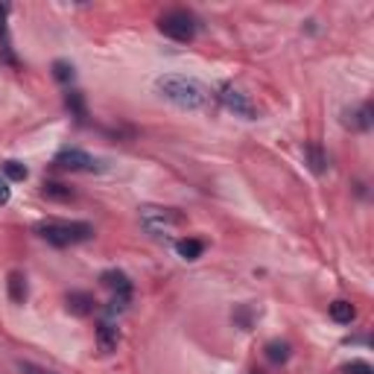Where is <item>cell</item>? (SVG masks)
Here are the masks:
<instances>
[{"instance_id": "cell-12", "label": "cell", "mask_w": 374, "mask_h": 374, "mask_svg": "<svg viewBox=\"0 0 374 374\" xmlns=\"http://www.w3.org/2000/svg\"><path fill=\"white\" fill-rule=\"evenodd\" d=\"M175 252H178V257H182V260H196L205 252V243L202 240H193V237H185V240L175 243Z\"/></svg>"}, {"instance_id": "cell-20", "label": "cell", "mask_w": 374, "mask_h": 374, "mask_svg": "<svg viewBox=\"0 0 374 374\" xmlns=\"http://www.w3.org/2000/svg\"><path fill=\"white\" fill-rule=\"evenodd\" d=\"M339 371H343V374H374V368L366 360H351V363H345Z\"/></svg>"}, {"instance_id": "cell-18", "label": "cell", "mask_w": 374, "mask_h": 374, "mask_svg": "<svg viewBox=\"0 0 374 374\" xmlns=\"http://www.w3.org/2000/svg\"><path fill=\"white\" fill-rule=\"evenodd\" d=\"M0 170H3V175L9 178V182H24V178L29 175V170L21 164V161H3Z\"/></svg>"}, {"instance_id": "cell-3", "label": "cell", "mask_w": 374, "mask_h": 374, "mask_svg": "<svg viewBox=\"0 0 374 374\" xmlns=\"http://www.w3.org/2000/svg\"><path fill=\"white\" fill-rule=\"evenodd\" d=\"M158 29L164 32L167 38L187 44V41H193V36H196V21H193V15L185 12V9H170L158 18Z\"/></svg>"}, {"instance_id": "cell-5", "label": "cell", "mask_w": 374, "mask_h": 374, "mask_svg": "<svg viewBox=\"0 0 374 374\" xmlns=\"http://www.w3.org/2000/svg\"><path fill=\"white\" fill-rule=\"evenodd\" d=\"M56 167L71 170V173H100L103 161L88 155V152H82V150H62L56 155Z\"/></svg>"}, {"instance_id": "cell-21", "label": "cell", "mask_w": 374, "mask_h": 374, "mask_svg": "<svg viewBox=\"0 0 374 374\" xmlns=\"http://www.w3.org/2000/svg\"><path fill=\"white\" fill-rule=\"evenodd\" d=\"M12 199V187H9V178L0 173V205H6Z\"/></svg>"}, {"instance_id": "cell-15", "label": "cell", "mask_w": 374, "mask_h": 374, "mask_svg": "<svg viewBox=\"0 0 374 374\" xmlns=\"http://www.w3.org/2000/svg\"><path fill=\"white\" fill-rule=\"evenodd\" d=\"M304 155H307V161H310V170L313 173H324V167H328V158H324V152L319 150L316 143H307L304 146Z\"/></svg>"}, {"instance_id": "cell-14", "label": "cell", "mask_w": 374, "mask_h": 374, "mask_svg": "<svg viewBox=\"0 0 374 374\" xmlns=\"http://www.w3.org/2000/svg\"><path fill=\"white\" fill-rule=\"evenodd\" d=\"M354 316H357V310H354V307H351L348 301H333V304H331V319H333V322H339V324H351Z\"/></svg>"}, {"instance_id": "cell-19", "label": "cell", "mask_w": 374, "mask_h": 374, "mask_svg": "<svg viewBox=\"0 0 374 374\" xmlns=\"http://www.w3.org/2000/svg\"><path fill=\"white\" fill-rule=\"evenodd\" d=\"M64 103H68V108H71L73 115H76V120H85V117H88V108H85V96L79 94V91H71V94H68V100H64Z\"/></svg>"}, {"instance_id": "cell-11", "label": "cell", "mask_w": 374, "mask_h": 374, "mask_svg": "<svg viewBox=\"0 0 374 374\" xmlns=\"http://www.w3.org/2000/svg\"><path fill=\"white\" fill-rule=\"evenodd\" d=\"M6 289H9V299H12L15 304H24V301H27V278H24L21 272H9Z\"/></svg>"}, {"instance_id": "cell-13", "label": "cell", "mask_w": 374, "mask_h": 374, "mask_svg": "<svg viewBox=\"0 0 374 374\" xmlns=\"http://www.w3.org/2000/svg\"><path fill=\"white\" fill-rule=\"evenodd\" d=\"M41 193L47 199H53V202H71L73 199V190L68 185H62V182H44Z\"/></svg>"}, {"instance_id": "cell-22", "label": "cell", "mask_w": 374, "mask_h": 374, "mask_svg": "<svg viewBox=\"0 0 374 374\" xmlns=\"http://www.w3.org/2000/svg\"><path fill=\"white\" fill-rule=\"evenodd\" d=\"M6 36V6H0V41Z\"/></svg>"}, {"instance_id": "cell-7", "label": "cell", "mask_w": 374, "mask_h": 374, "mask_svg": "<svg viewBox=\"0 0 374 374\" xmlns=\"http://www.w3.org/2000/svg\"><path fill=\"white\" fill-rule=\"evenodd\" d=\"M64 304H68V313H73V316H79V319H85V316L94 313V296H91V292H82V289L71 292Z\"/></svg>"}, {"instance_id": "cell-1", "label": "cell", "mask_w": 374, "mask_h": 374, "mask_svg": "<svg viewBox=\"0 0 374 374\" xmlns=\"http://www.w3.org/2000/svg\"><path fill=\"white\" fill-rule=\"evenodd\" d=\"M158 94L164 96V100H170L173 106L178 108H202L208 103V88L199 82V79H190V76H178V73H170V76H161L155 82Z\"/></svg>"}, {"instance_id": "cell-10", "label": "cell", "mask_w": 374, "mask_h": 374, "mask_svg": "<svg viewBox=\"0 0 374 374\" xmlns=\"http://www.w3.org/2000/svg\"><path fill=\"white\" fill-rule=\"evenodd\" d=\"M117 339H120V333H117V328L111 322H103L100 328H96V343H100V351L103 354H111L117 348Z\"/></svg>"}, {"instance_id": "cell-16", "label": "cell", "mask_w": 374, "mask_h": 374, "mask_svg": "<svg viewBox=\"0 0 374 374\" xmlns=\"http://www.w3.org/2000/svg\"><path fill=\"white\" fill-rule=\"evenodd\" d=\"M53 79H56V82H62V85L73 82V64L64 62V59H56L53 62Z\"/></svg>"}, {"instance_id": "cell-8", "label": "cell", "mask_w": 374, "mask_h": 374, "mask_svg": "<svg viewBox=\"0 0 374 374\" xmlns=\"http://www.w3.org/2000/svg\"><path fill=\"white\" fill-rule=\"evenodd\" d=\"M345 126L357 129V132H366V129H371V106L363 103V106L345 111Z\"/></svg>"}, {"instance_id": "cell-2", "label": "cell", "mask_w": 374, "mask_h": 374, "mask_svg": "<svg viewBox=\"0 0 374 374\" xmlns=\"http://www.w3.org/2000/svg\"><path fill=\"white\" fill-rule=\"evenodd\" d=\"M38 234L53 243V246H73V243H82V240H91L94 229L88 222H64V220H50V222H41L38 225Z\"/></svg>"}, {"instance_id": "cell-9", "label": "cell", "mask_w": 374, "mask_h": 374, "mask_svg": "<svg viewBox=\"0 0 374 374\" xmlns=\"http://www.w3.org/2000/svg\"><path fill=\"white\" fill-rule=\"evenodd\" d=\"M100 281H103V287H108L111 292H115V296H132V281H129L123 272H115V269L103 272Z\"/></svg>"}, {"instance_id": "cell-17", "label": "cell", "mask_w": 374, "mask_h": 374, "mask_svg": "<svg viewBox=\"0 0 374 374\" xmlns=\"http://www.w3.org/2000/svg\"><path fill=\"white\" fill-rule=\"evenodd\" d=\"M266 360H269V363H287V360H289V345H287V343H278V339H275V343H269V345H266Z\"/></svg>"}, {"instance_id": "cell-4", "label": "cell", "mask_w": 374, "mask_h": 374, "mask_svg": "<svg viewBox=\"0 0 374 374\" xmlns=\"http://www.w3.org/2000/svg\"><path fill=\"white\" fill-rule=\"evenodd\" d=\"M141 222L146 225V231L152 234H170L178 225H185V217L173 208H155V205H143L141 208Z\"/></svg>"}, {"instance_id": "cell-6", "label": "cell", "mask_w": 374, "mask_h": 374, "mask_svg": "<svg viewBox=\"0 0 374 374\" xmlns=\"http://www.w3.org/2000/svg\"><path fill=\"white\" fill-rule=\"evenodd\" d=\"M220 100H222V106L229 108V111H234L237 117H246V120H254L257 117V108L252 106V100L243 91H237L234 85H222L220 88Z\"/></svg>"}]
</instances>
